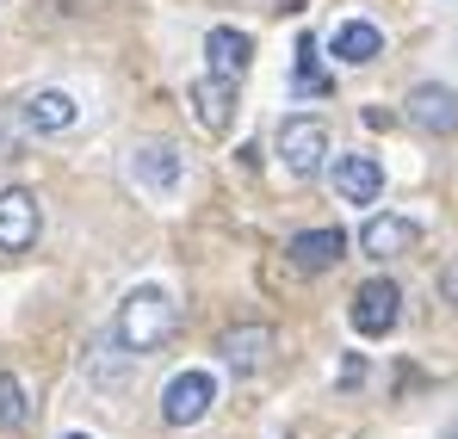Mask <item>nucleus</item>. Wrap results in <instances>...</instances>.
Listing matches in <instances>:
<instances>
[{
    "label": "nucleus",
    "mask_w": 458,
    "mask_h": 439,
    "mask_svg": "<svg viewBox=\"0 0 458 439\" xmlns=\"http://www.w3.org/2000/svg\"><path fill=\"white\" fill-rule=\"evenodd\" d=\"M174 297L161 291V285H137V291L118 303V316H112V341L131 353V359H143V353H155L167 334H174Z\"/></svg>",
    "instance_id": "nucleus-1"
},
{
    "label": "nucleus",
    "mask_w": 458,
    "mask_h": 439,
    "mask_svg": "<svg viewBox=\"0 0 458 439\" xmlns=\"http://www.w3.org/2000/svg\"><path fill=\"white\" fill-rule=\"evenodd\" d=\"M273 148H279L285 173H298V180H310V173L328 167V131H322V118H285L279 137H273Z\"/></svg>",
    "instance_id": "nucleus-2"
},
{
    "label": "nucleus",
    "mask_w": 458,
    "mask_h": 439,
    "mask_svg": "<svg viewBox=\"0 0 458 439\" xmlns=\"http://www.w3.org/2000/svg\"><path fill=\"white\" fill-rule=\"evenodd\" d=\"M396 316H403V291H396V279H366L353 303H347V322H353V334L360 341H378L396 328Z\"/></svg>",
    "instance_id": "nucleus-3"
},
{
    "label": "nucleus",
    "mask_w": 458,
    "mask_h": 439,
    "mask_svg": "<svg viewBox=\"0 0 458 439\" xmlns=\"http://www.w3.org/2000/svg\"><path fill=\"white\" fill-rule=\"evenodd\" d=\"M211 402H217V377H211V371H180V377H167V390H161V421H167V427H192V421L211 415Z\"/></svg>",
    "instance_id": "nucleus-4"
},
{
    "label": "nucleus",
    "mask_w": 458,
    "mask_h": 439,
    "mask_svg": "<svg viewBox=\"0 0 458 439\" xmlns=\"http://www.w3.org/2000/svg\"><path fill=\"white\" fill-rule=\"evenodd\" d=\"M328 186H335V198L341 205H378L384 192V167L378 155H328Z\"/></svg>",
    "instance_id": "nucleus-5"
},
{
    "label": "nucleus",
    "mask_w": 458,
    "mask_h": 439,
    "mask_svg": "<svg viewBox=\"0 0 458 439\" xmlns=\"http://www.w3.org/2000/svg\"><path fill=\"white\" fill-rule=\"evenodd\" d=\"M409 124H421L428 137H453L458 131V93L453 87H440V80H421V87H409Z\"/></svg>",
    "instance_id": "nucleus-6"
},
{
    "label": "nucleus",
    "mask_w": 458,
    "mask_h": 439,
    "mask_svg": "<svg viewBox=\"0 0 458 439\" xmlns=\"http://www.w3.org/2000/svg\"><path fill=\"white\" fill-rule=\"evenodd\" d=\"M38 229H44L38 198H31L25 186H6V192H0V254H25V248L38 241Z\"/></svg>",
    "instance_id": "nucleus-7"
},
{
    "label": "nucleus",
    "mask_w": 458,
    "mask_h": 439,
    "mask_svg": "<svg viewBox=\"0 0 458 439\" xmlns=\"http://www.w3.org/2000/svg\"><path fill=\"white\" fill-rule=\"evenodd\" d=\"M186 99H192V118H199L211 137H224L229 124H235V80H224V74H199V80L186 87Z\"/></svg>",
    "instance_id": "nucleus-8"
},
{
    "label": "nucleus",
    "mask_w": 458,
    "mask_h": 439,
    "mask_svg": "<svg viewBox=\"0 0 458 439\" xmlns=\"http://www.w3.org/2000/svg\"><path fill=\"white\" fill-rule=\"evenodd\" d=\"M217 353H224V366L235 371V377H254V371L273 359V328H260V322H235Z\"/></svg>",
    "instance_id": "nucleus-9"
},
{
    "label": "nucleus",
    "mask_w": 458,
    "mask_h": 439,
    "mask_svg": "<svg viewBox=\"0 0 458 439\" xmlns=\"http://www.w3.org/2000/svg\"><path fill=\"white\" fill-rule=\"evenodd\" d=\"M328 50H335V63H347V69H366V63L384 56V31L372 19H341L335 38H328Z\"/></svg>",
    "instance_id": "nucleus-10"
},
{
    "label": "nucleus",
    "mask_w": 458,
    "mask_h": 439,
    "mask_svg": "<svg viewBox=\"0 0 458 439\" xmlns=\"http://www.w3.org/2000/svg\"><path fill=\"white\" fill-rule=\"evenodd\" d=\"M409 248H415V223L396 217V211H378V217H366V229H360V254H372V260H396Z\"/></svg>",
    "instance_id": "nucleus-11"
},
{
    "label": "nucleus",
    "mask_w": 458,
    "mask_h": 439,
    "mask_svg": "<svg viewBox=\"0 0 458 439\" xmlns=\"http://www.w3.org/2000/svg\"><path fill=\"white\" fill-rule=\"evenodd\" d=\"M25 131H38V137H56V131H69L81 118V106H75V93H63V87H44V93H31L25 99Z\"/></svg>",
    "instance_id": "nucleus-12"
},
{
    "label": "nucleus",
    "mask_w": 458,
    "mask_h": 439,
    "mask_svg": "<svg viewBox=\"0 0 458 439\" xmlns=\"http://www.w3.org/2000/svg\"><path fill=\"white\" fill-rule=\"evenodd\" d=\"M205 56H211V74L242 80V74H248V63H254V38H248V31H235V25H211Z\"/></svg>",
    "instance_id": "nucleus-13"
},
{
    "label": "nucleus",
    "mask_w": 458,
    "mask_h": 439,
    "mask_svg": "<svg viewBox=\"0 0 458 439\" xmlns=\"http://www.w3.org/2000/svg\"><path fill=\"white\" fill-rule=\"evenodd\" d=\"M285 254H292V266H304V273H328V266L347 254V235H341V229H304V235L285 241Z\"/></svg>",
    "instance_id": "nucleus-14"
},
{
    "label": "nucleus",
    "mask_w": 458,
    "mask_h": 439,
    "mask_svg": "<svg viewBox=\"0 0 458 439\" xmlns=\"http://www.w3.org/2000/svg\"><path fill=\"white\" fill-rule=\"evenodd\" d=\"M131 173H137L149 192H174V186H180V148L174 143H143L131 155Z\"/></svg>",
    "instance_id": "nucleus-15"
},
{
    "label": "nucleus",
    "mask_w": 458,
    "mask_h": 439,
    "mask_svg": "<svg viewBox=\"0 0 458 439\" xmlns=\"http://www.w3.org/2000/svg\"><path fill=\"white\" fill-rule=\"evenodd\" d=\"M31 427V402H25V384L0 371V434H25Z\"/></svg>",
    "instance_id": "nucleus-16"
},
{
    "label": "nucleus",
    "mask_w": 458,
    "mask_h": 439,
    "mask_svg": "<svg viewBox=\"0 0 458 439\" xmlns=\"http://www.w3.org/2000/svg\"><path fill=\"white\" fill-rule=\"evenodd\" d=\"M298 87H310V93H328L335 80H328V69L316 63V38H304L298 44Z\"/></svg>",
    "instance_id": "nucleus-17"
},
{
    "label": "nucleus",
    "mask_w": 458,
    "mask_h": 439,
    "mask_svg": "<svg viewBox=\"0 0 458 439\" xmlns=\"http://www.w3.org/2000/svg\"><path fill=\"white\" fill-rule=\"evenodd\" d=\"M440 303H453V309H458V260L440 266Z\"/></svg>",
    "instance_id": "nucleus-18"
},
{
    "label": "nucleus",
    "mask_w": 458,
    "mask_h": 439,
    "mask_svg": "<svg viewBox=\"0 0 458 439\" xmlns=\"http://www.w3.org/2000/svg\"><path fill=\"white\" fill-rule=\"evenodd\" d=\"M341 390H353V384H366V359L353 353V359H341V377H335Z\"/></svg>",
    "instance_id": "nucleus-19"
},
{
    "label": "nucleus",
    "mask_w": 458,
    "mask_h": 439,
    "mask_svg": "<svg viewBox=\"0 0 458 439\" xmlns=\"http://www.w3.org/2000/svg\"><path fill=\"white\" fill-rule=\"evenodd\" d=\"M63 439H93V434H63Z\"/></svg>",
    "instance_id": "nucleus-20"
},
{
    "label": "nucleus",
    "mask_w": 458,
    "mask_h": 439,
    "mask_svg": "<svg viewBox=\"0 0 458 439\" xmlns=\"http://www.w3.org/2000/svg\"><path fill=\"white\" fill-rule=\"evenodd\" d=\"M446 439H458V421H453V434H446Z\"/></svg>",
    "instance_id": "nucleus-21"
}]
</instances>
